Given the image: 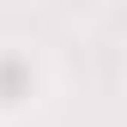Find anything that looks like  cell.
I'll return each mask as SVG.
<instances>
[{
  "label": "cell",
  "instance_id": "cell-1",
  "mask_svg": "<svg viewBox=\"0 0 127 127\" xmlns=\"http://www.w3.org/2000/svg\"><path fill=\"white\" fill-rule=\"evenodd\" d=\"M30 97V67L18 55H6L0 61V109H12V103H24Z\"/></svg>",
  "mask_w": 127,
  "mask_h": 127
}]
</instances>
